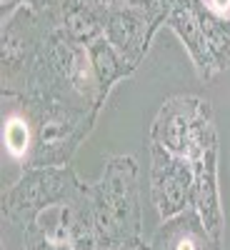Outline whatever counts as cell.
Instances as JSON below:
<instances>
[{"instance_id":"obj_1","label":"cell","mask_w":230,"mask_h":250,"mask_svg":"<svg viewBox=\"0 0 230 250\" xmlns=\"http://www.w3.org/2000/svg\"><path fill=\"white\" fill-rule=\"evenodd\" d=\"M93 223L100 250H133L143 245V205L138 163L133 155H110L90 183Z\"/></svg>"},{"instance_id":"obj_21","label":"cell","mask_w":230,"mask_h":250,"mask_svg":"<svg viewBox=\"0 0 230 250\" xmlns=\"http://www.w3.org/2000/svg\"><path fill=\"white\" fill-rule=\"evenodd\" d=\"M3 250H5V248H3Z\"/></svg>"},{"instance_id":"obj_12","label":"cell","mask_w":230,"mask_h":250,"mask_svg":"<svg viewBox=\"0 0 230 250\" xmlns=\"http://www.w3.org/2000/svg\"><path fill=\"white\" fill-rule=\"evenodd\" d=\"M190 205L198 210V215L208 225V230L223 240L225 215H223L220 188H218V148L208 150L205 155L193 160V198H190Z\"/></svg>"},{"instance_id":"obj_16","label":"cell","mask_w":230,"mask_h":250,"mask_svg":"<svg viewBox=\"0 0 230 250\" xmlns=\"http://www.w3.org/2000/svg\"><path fill=\"white\" fill-rule=\"evenodd\" d=\"M198 3L205 8V10H210L213 15L223 18L230 23V0H198Z\"/></svg>"},{"instance_id":"obj_15","label":"cell","mask_w":230,"mask_h":250,"mask_svg":"<svg viewBox=\"0 0 230 250\" xmlns=\"http://www.w3.org/2000/svg\"><path fill=\"white\" fill-rule=\"evenodd\" d=\"M178 3V0H148L143 8L148 10L155 20H160V23L165 25V20H168V13H170V8Z\"/></svg>"},{"instance_id":"obj_3","label":"cell","mask_w":230,"mask_h":250,"mask_svg":"<svg viewBox=\"0 0 230 250\" xmlns=\"http://www.w3.org/2000/svg\"><path fill=\"white\" fill-rule=\"evenodd\" d=\"M23 250H100L93 223L90 185L43 208L20 225Z\"/></svg>"},{"instance_id":"obj_8","label":"cell","mask_w":230,"mask_h":250,"mask_svg":"<svg viewBox=\"0 0 230 250\" xmlns=\"http://www.w3.org/2000/svg\"><path fill=\"white\" fill-rule=\"evenodd\" d=\"M160 25V20H155L143 5L123 3L105 8V13H103V35L133 68L143 62L150 48V40Z\"/></svg>"},{"instance_id":"obj_5","label":"cell","mask_w":230,"mask_h":250,"mask_svg":"<svg viewBox=\"0 0 230 250\" xmlns=\"http://www.w3.org/2000/svg\"><path fill=\"white\" fill-rule=\"evenodd\" d=\"M83 183L70 165L65 168H25L8 190H3V220L20 228L43 208L73 195Z\"/></svg>"},{"instance_id":"obj_18","label":"cell","mask_w":230,"mask_h":250,"mask_svg":"<svg viewBox=\"0 0 230 250\" xmlns=\"http://www.w3.org/2000/svg\"><path fill=\"white\" fill-rule=\"evenodd\" d=\"M88 3H95L100 8H113V5H123L125 0H88Z\"/></svg>"},{"instance_id":"obj_14","label":"cell","mask_w":230,"mask_h":250,"mask_svg":"<svg viewBox=\"0 0 230 250\" xmlns=\"http://www.w3.org/2000/svg\"><path fill=\"white\" fill-rule=\"evenodd\" d=\"M30 143H33V133H30V123L23 115L18 105H13V110H8V115L3 118V145L5 153L18 160L25 163L28 153H30Z\"/></svg>"},{"instance_id":"obj_7","label":"cell","mask_w":230,"mask_h":250,"mask_svg":"<svg viewBox=\"0 0 230 250\" xmlns=\"http://www.w3.org/2000/svg\"><path fill=\"white\" fill-rule=\"evenodd\" d=\"M150 198L163 220L190 208L193 163L150 145Z\"/></svg>"},{"instance_id":"obj_17","label":"cell","mask_w":230,"mask_h":250,"mask_svg":"<svg viewBox=\"0 0 230 250\" xmlns=\"http://www.w3.org/2000/svg\"><path fill=\"white\" fill-rule=\"evenodd\" d=\"M25 3L40 10V8H43V5L48 3V0H0V8H3V18H5V13L10 15V13H13L15 8H20V5H25Z\"/></svg>"},{"instance_id":"obj_10","label":"cell","mask_w":230,"mask_h":250,"mask_svg":"<svg viewBox=\"0 0 230 250\" xmlns=\"http://www.w3.org/2000/svg\"><path fill=\"white\" fill-rule=\"evenodd\" d=\"M153 250H223V240L215 238L198 210L190 205L183 213L163 220L150 240Z\"/></svg>"},{"instance_id":"obj_20","label":"cell","mask_w":230,"mask_h":250,"mask_svg":"<svg viewBox=\"0 0 230 250\" xmlns=\"http://www.w3.org/2000/svg\"><path fill=\"white\" fill-rule=\"evenodd\" d=\"M133 250H153V248H150V245H145V243H143V245H138V248H133Z\"/></svg>"},{"instance_id":"obj_6","label":"cell","mask_w":230,"mask_h":250,"mask_svg":"<svg viewBox=\"0 0 230 250\" xmlns=\"http://www.w3.org/2000/svg\"><path fill=\"white\" fill-rule=\"evenodd\" d=\"M43 18L33 5H20L3 18V95H23L38 65Z\"/></svg>"},{"instance_id":"obj_4","label":"cell","mask_w":230,"mask_h":250,"mask_svg":"<svg viewBox=\"0 0 230 250\" xmlns=\"http://www.w3.org/2000/svg\"><path fill=\"white\" fill-rule=\"evenodd\" d=\"M148 140L165 153L188 158L190 163L205 155L208 150L218 148L210 100L195 95L168 98L150 125Z\"/></svg>"},{"instance_id":"obj_2","label":"cell","mask_w":230,"mask_h":250,"mask_svg":"<svg viewBox=\"0 0 230 250\" xmlns=\"http://www.w3.org/2000/svg\"><path fill=\"white\" fill-rule=\"evenodd\" d=\"M30 123V153L23 163L25 168H65L78 145L85 140L95 125L98 108L75 105V103L48 100V98H25L8 95Z\"/></svg>"},{"instance_id":"obj_9","label":"cell","mask_w":230,"mask_h":250,"mask_svg":"<svg viewBox=\"0 0 230 250\" xmlns=\"http://www.w3.org/2000/svg\"><path fill=\"white\" fill-rule=\"evenodd\" d=\"M165 25L180 38V43L185 45L188 55H190L200 80L208 83V80H213L220 73L218 65H215V60H213L210 48H208V40H205L203 10H200L198 0H178V3L170 8Z\"/></svg>"},{"instance_id":"obj_11","label":"cell","mask_w":230,"mask_h":250,"mask_svg":"<svg viewBox=\"0 0 230 250\" xmlns=\"http://www.w3.org/2000/svg\"><path fill=\"white\" fill-rule=\"evenodd\" d=\"M40 13L80 45H90L93 40L103 35V13H105V8L88 3V0H48L40 8Z\"/></svg>"},{"instance_id":"obj_13","label":"cell","mask_w":230,"mask_h":250,"mask_svg":"<svg viewBox=\"0 0 230 250\" xmlns=\"http://www.w3.org/2000/svg\"><path fill=\"white\" fill-rule=\"evenodd\" d=\"M88 53H90V62H93V70H95V78H98L103 98H108V93L113 90V85L118 80L135 73V68L108 43L105 35H100L98 40H93V43L88 45Z\"/></svg>"},{"instance_id":"obj_19","label":"cell","mask_w":230,"mask_h":250,"mask_svg":"<svg viewBox=\"0 0 230 250\" xmlns=\"http://www.w3.org/2000/svg\"><path fill=\"white\" fill-rule=\"evenodd\" d=\"M125 3H130V5H145L148 0H125Z\"/></svg>"}]
</instances>
